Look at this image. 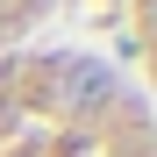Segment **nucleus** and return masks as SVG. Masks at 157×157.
Masks as SVG:
<instances>
[{"instance_id":"obj_1","label":"nucleus","mask_w":157,"mask_h":157,"mask_svg":"<svg viewBox=\"0 0 157 157\" xmlns=\"http://www.w3.org/2000/svg\"><path fill=\"white\" fill-rule=\"evenodd\" d=\"M114 93V71L100 57H64L57 64V107H93V100Z\"/></svg>"}]
</instances>
